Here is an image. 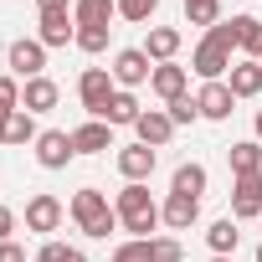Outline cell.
Listing matches in <instances>:
<instances>
[{"label":"cell","mask_w":262,"mask_h":262,"mask_svg":"<svg viewBox=\"0 0 262 262\" xmlns=\"http://www.w3.org/2000/svg\"><path fill=\"white\" fill-rule=\"evenodd\" d=\"M231 52H236V21H216V26L201 36L190 67H195L206 82H221V72H231Z\"/></svg>","instance_id":"cell-1"},{"label":"cell","mask_w":262,"mask_h":262,"mask_svg":"<svg viewBox=\"0 0 262 262\" xmlns=\"http://www.w3.org/2000/svg\"><path fill=\"white\" fill-rule=\"evenodd\" d=\"M67 211H72L77 231H82V236H93V242H103L108 231H123V226H118V211H113V206H108V195H103V190H93V185H82V190L72 195V206H67Z\"/></svg>","instance_id":"cell-2"},{"label":"cell","mask_w":262,"mask_h":262,"mask_svg":"<svg viewBox=\"0 0 262 262\" xmlns=\"http://www.w3.org/2000/svg\"><path fill=\"white\" fill-rule=\"evenodd\" d=\"M113 211H118V226H123V231H134L139 242H149V231L165 221L160 206H155V195H149V185H123L118 201H113Z\"/></svg>","instance_id":"cell-3"},{"label":"cell","mask_w":262,"mask_h":262,"mask_svg":"<svg viewBox=\"0 0 262 262\" xmlns=\"http://www.w3.org/2000/svg\"><path fill=\"white\" fill-rule=\"evenodd\" d=\"M6 62H11V77H21V82H31V77H47V47H41L36 36H21V41H11Z\"/></svg>","instance_id":"cell-4"},{"label":"cell","mask_w":262,"mask_h":262,"mask_svg":"<svg viewBox=\"0 0 262 262\" xmlns=\"http://www.w3.org/2000/svg\"><path fill=\"white\" fill-rule=\"evenodd\" d=\"M113 93H118V88H113V72H108V67H88V72L77 77V98H82V108H88L93 118H103V108H108Z\"/></svg>","instance_id":"cell-5"},{"label":"cell","mask_w":262,"mask_h":262,"mask_svg":"<svg viewBox=\"0 0 262 262\" xmlns=\"http://www.w3.org/2000/svg\"><path fill=\"white\" fill-rule=\"evenodd\" d=\"M108 72H113V82H118V88H139V82H149V77H155V62L144 57V47H123V52L113 57V67H108Z\"/></svg>","instance_id":"cell-6"},{"label":"cell","mask_w":262,"mask_h":262,"mask_svg":"<svg viewBox=\"0 0 262 262\" xmlns=\"http://www.w3.org/2000/svg\"><path fill=\"white\" fill-rule=\"evenodd\" d=\"M36 41H41V47H67V41H77V21H72V6H52V11H41Z\"/></svg>","instance_id":"cell-7"},{"label":"cell","mask_w":262,"mask_h":262,"mask_svg":"<svg viewBox=\"0 0 262 262\" xmlns=\"http://www.w3.org/2000/svg\"><path fill=\"white\" fill-rule=\"evenodd\" d=\"M72 155H77V149H72V134H67V128H41V139H36V165H41V170H67Z\"/></svg>","instance_id":"cell-8"},{"label":"cell","mask_w":262,"mask_h":262,"mask_svg":"<svg viewBox=\"0 0 262 262\" xmlns=\"http://www.w3.org/2000/svg\"><path fill=\"white\" fill-rule=\"evenodd\" d=\"M62 216H67V211H62V201H57V195H47V190L26 201V231H41V236H47V231H57V226H62Z\"/></svg>","instance_id":"cell-9"},{"label":"cell","mask_w":262,"mask_h":262,"mask_svg":"<svg viewBox=\"0 0 262 262\" xmlns=\"http://www.w3.org/2000/svg\"><path fill=\"white\" fill-rule=\"evenodd\" d=\"M231 216L236 221L262 216V175H236L231 180Z\"/></svg>","instance_id":"cell-10"},{"label":"cell","mask_w":262,"mask_h":262,"mask_svg":"<svg viewBox=\"0 0 262 262\" xmlns=\"http://www.w3.org/2000/svg\"><path fill=\"white\" fill-rule=\"evenodd\" d=\"M118 175H123L128 185H144V180L155 175V149H149V144H123V149H118Z\"/></svg>","instance_id":"cell-11"},{"label":"cell","mask_w":262,"mask_h":262,"mask_svg":"<svg viewBox=\"0 0 262 262\" xmlns=\"http://www.w3.org/2000/svg\"><path fill=\"white\" fill-rule=\"evenodd\" d=\"M195 108H201V118L221 123V118H231V108H236V93H231L226 82H206V88L195 93Z\"/></svg>","instance_id":"cell-12"},{"label":"cell","mask_w":262,"mask_h":262,"mask_svg":"<svg viewBox=\"0 0 262 262\" xmlns=\"http://www.w3.org/2000/svg\"><path fill=\"white\" fill-rule=\"evenodd\" d=\"M72 149H77V155H103V149H113V123H103V118L77 123V128H72Z\"/></svg>","instance_id":"cell-13"},{"label":"cell","mask_w":262,"mask_h":262,"mask_svg":"<svg viewBox=\"0 0 262 262\" xmlns=\"http://www.w3.org/2000/svg\"><path fill=\"white\" fill-rule=\"evenodd\" d=\"M57 98H62V88H57L52 77H31V82H21V108H26V113H52Z\"/></svg>","instance_id":"cell-14"},{"label":"cell","mask_w":262,"mask_h":262,"mask_svg":"<svg viewBox=\"0 0 262 262\" xmlns=\"http://www.w3.org/2000/svg\"><path fill=\"white\" fill-rule=\"evenodd\" d=\"M160 216H165V226H170V231H190V226L201 221V201H195V195H175V190H170V201L160 206Z\"/></svg>","instance_id":"cell-15"},{"label":"cell","mask_w":262,"mask_h":262,"mask_svg":"<svg viewBox=\"0 0 262 262\" xmlns=\"http://www.w3.org/2000/svg\"><path fill=\"white\" fill-rule=\"evenodd\" d=\"M134 134H139V144L160 149V144H170V134H175V123H170V113H165V108H149V113H139V123H134Z\"/></svg>","instance_id":"cell-16"},{"label":"cell","mask_w":262,"mask_h":262,"mask_svg":"<svg viewBox=\"0 0 262 262\" xmlns=\"http://www.w3.org/2000/svg\"><path fill=\"white\" fill-rule=\"evenodd\" d=\"M226 88H231L236 98H257V93H262V62H252V57H242V62L231 67V77H226Z\"/></svg>","instance_id":"cell-17"},{"label":"cell","mask_w":262,"mask_h":262,"mask_svg":"<svg viewBox=\"0 0 262 262\" xmlns=\"http://www.w3.org/2000/svg\"><path fill=\"white\" fill-rule=\"evenodd\" d=\"M175 52H180V31L175 26H155L149 41H144V57L160 67V62H175Z\"/></svg>","instance_id":"cell-18"},{"label":"cell","mask_w":262,"mask_h":262,"mask_svg":"<svg viewBox=\"0 0 262 262\" xmlns=\"http://www.w3.org/2000/svg\"><path fill=\"white\" fill-rule=\"evenodd\" d=\"M149 88H155L165 103L185 98V67H175V62H160V67H155V77H149Z\"/></svg>","instance_id":"cell-19"},{"label":"cell","mask_w":262,"mask_h":262,"mask_svg":"<svg viewBox=\"0 0 262 262\" xmlns=\"http://www.w3.org/2000/svg\"><path fill=\"white\" fill-rule=\"evenodd\" d=\"M226 160H231V175H262V144H257V139L231 144V149H226Z\"/></svg>","instance_id":"cell-20"},{"label":"cell","mask_w":262,"mask_h":262,"mask_svg":"<svg viewBox=\"0 0 262 262\" xmlns=\"http://www.w3.org/2000/svg\"><path fill=\"white\" fill-rule=\"evenodd\" d=\"M113 16H118V0H77V6H72L77 26H108Z\"/></svg>","instance_id":"cell-21"},{"label":"cell","mask_w":262,"mask_h":262,"mask_svg":"<svg viewBox=\"0 0 262 262\" xmlns=\"http://www.w3.org/2000/svg\"><path fill=\"white\" fill-rule=\"evenodd\" d=\"M139 113H144V108H139V98H134V93H113V98H108V108H103V123H113V128H118V123H128V128H134V123H139Z\"/></svg>","instance_id":"cell-22"},{"label":"cell","mask_w":262,"mask_h":262,"mask_svg":"<svg viewBox=\"0 0 262 262\" xmlns=\"http://www.w3.org/2000/svg\"><path fill=\"white\" fill-rule=\"evenodd\" d=\"M206 242H211V252H216V257L236 252V242H242V231H236V216H221V221H211V226H206Z\"/></svg>","instance_id":"cell-23"},{"label":"cell","mask_w":262,"mask_h":262,"mask_svg":"<svg viewBox=\"0 0 262 262\" xmlns=\"http://www.w3.org/2000/svg\"><path fill=\"white\" fill-rule=\"evenodd\" d=\"M236 21V52H247L252 62H262V21L257 16H231Z\"/></svg>","instance_id":"cell-24"},{"label":"cell","mask_w":262,"mask_h":262,"mask_svg":"<svg viewBox=\"0 0 262 262\" xmlns=\"http://www.w3.org/2000/svg\"><path fill=\"white\" fill-rule=\"evenodd\" d=\"M170 190H175V195H195V201H201V195H206V165H195V160H190V165H180V170H175V180H170Z\"/></svg>","instance_id":"cell-25"},{"label":"cell","mask_w":262,"mask_h":262,"mask_svg":"<svg viewBox=\"0 0 262 262\" xmlns=\"http://www.w3.org/2000/svg\"><path fill=\"white\" fill-rule=\"evenodd\" d=\"M36 139H41V128H36V113L16 108V113H11V123H6V144H36Z\"/></svg>","instance_id":"cell-26"},{"label":"cell","mask_w":262,"mask_h":262,"mask_svg":"<svg viewBox=\"0 0 262 262\" xmlns=\"http://www.w3.org/2000/svg\"><path fill=\"white\" fill-rule=\"evenodd\" d=\"M36 262H88V252H77V247H67V242H41Z\"/></svg>","instance_id":"cell-27"},{"label":"cell","mask_w":262,"mask_h":262,"mask_svg":"<svg viewBox=\"0 0 262 262\" xmlns=\"http://www.w3.org/2000/svg\"><path fill=\"white\" fill-rule=\"evenodd\" d=\"M108 31L113 26H77V47L98 57V52H108Z\"/></svg>","instance_id":"cell-28"},{"label":"cell","mask_w":262,"mask_h":262,"mask_svg":"<svg viewBox=\"0 0 262 262\" xmlns=\"http://www.w3.org/2000/svg\"><path fill=\"white\" fill-rule=\"evenodd\" d=\"M165 113H170V123H175V128L201 118V108H195V98H190V93H185V98H175V103H165Z\"/></svg>","instance_id":"cell-29"},{"label":"cell","mask_w":262,"mask_h":262,"mask_svg":"<svg viewBox=\"0 0 262 262\" xmlns=\"http://www.w3.org/2000/svg\"><path fill=\"white\" fill-rule=\"evenodd\" d=\"M180 257H185V247L175 236H155L149 242V262H180Z\"/></svg>","instance_id":"cell-30"},{"label":"cell","mask_w":262,"mask_h":262,"mask_svg":"<svg viewBox=\"0 0 262 262\" xmlns=\"http://www.w3.org/2000/svg\"><path fill=\"white\" fill-rule=\"evenodd\" d=\"M155 242V236H149ZM149 242H139V236H128L123 247H113V262H149Z\"/></svg>","instance_id":"cell-31"},{"label":"cell","mask_w":262,"mask_h":262,"mask_svg":"<svg viewBox=\"0 0 262 262\" xmlns=\"http://www.w3.org/2000/svg\"><path fill=\"white\" fill-rule=\"evenodd\" d=\"M185 16H190V26H216V16H221V0H201V6H185Z\"/></svg>","instance_id":"cell-32"},{"label":"cell","mask_w":262,"mask_h":262,"mask_svg":"<svg viewBox=\"0 0 262 262\" xmlns=\"http://www.w3.org/2000/svg\"><path fill=\"white\" fill-rule=\"evenodd\" d=\"M160 11V0H118V16L123 21H149Z\"/></svg>","instance_id":"cell-33"},{"label":"cell","mask_w":262,"mask_h":262,"mask_svg":"<svg viewBox=\"0 0 262 262\" xmlns=\"http://www.w3.org/2000/svg\"><path fill=\"white\" fill-rule=\"evenodd\" d=\"M0 108H6V113L21 108V77H11V72L0 77Z\"/></svg>","instance_id":"cell-34"},{"label":"cell","mask_w":262,"mask_h":262,"mask_svg":"<svg viewBox=\"0 0 262 262\" xmlns=\"http://www.w3.org/2000/svg\"><path fill=\"white\" fill-rule=\"evenodd\" d=\"M11 231H16V216H11V206H0V242H11Z\"/></svg>","instance_id":"cell-35"},{"label":"cell","mask_w":262,"mask_h":262,"mask_svg":"<svg viewBox=\"0 0 262 262\" xmlns=\"http://www.w3.org/2000/svg\"><path fill=\"white\" fill-rule=\"evenodd\" d=\"M0 262H26V252L16 242H0Z\"/></svg>","instance_id":"cell-36"},{"label":"cell","mask_w":262,"mask_h":262,"mask_svg":"<svg viewBox=\"0 0 262 262\" xmlns=\"http://www.w3.org/2000/svg\"><path fill=\"white\" fill-rule=\"evenodd\" d=\"M41 11H52V6H77V0H36Z\"/></svg>","instance_id":"cell-37"},{"label":"cell","mask_w":262,"mask_h":262,"mask_svg":"<svg viewBox=\"0 0 262 262\" xmlns=\"http://www.w3.org/2000/svg\"><path fill=\"white\" fill-rule=\"evenodd\" d=\"M6 123H11V113H6V108H0V144H6Z\"/></svg>","instance_id":"cell-38"},{"label":"cell","mask_w":262,"mask_h":262,"mask_svg":"<svg viewBox=\"0 0 262 262\" xmlns=\"http://www.w3.org/2000/svg\"><path fill=\"white\" fill-rule=\"evenodd\" d=\"M257 139H262V108H257Z\"/></svg>","instance_id":"cell-39"},{"label":"cell","mask_w":262,"mask_h":262,"mask_svg":"<svg viewBox=\"0 0 262 262\" xmlns=\"http://www.w3.org/2000/svg\"><path fill=\"white\" fill-rule=\"evenodd\" d=\"M257 262H262V242H257Z\"/></svg>","instance_id":"cell-40"},{"label":"cell","mask_w":262,"mask_h":262,"mask_svg":"<svg viewBox=\"0 0 262 262\" xmlns=\"http://www.w3.org/2000/svg\"><path fill=\"white\" fill-rule=\"evenodd\" d=\"M185 6H201V0H185Z\"/></svg>","instance_id":"cell-41"},{"label":"cell","mask_w":262,"mask_h":262,"mask_svg":"<svg viewBox=\"0 0 262 262\" xmlns=\"http://www.w3.org/2000/svg\"><path fill=\"white\" fill-rule=\"evenodd\" d=\"M216 262H231V257H216Z\"/></svg>","instance_id":"cell-42"},{"label":"cell","mask_w":262,"mask_h":262,"mask_svg":"<svg viewBox=\"0 0 262 262\" xmlns=\"http://www.w3.org/2000/svg\"><path fill=\"white\" fill-rule=\"evenodd\" d=\"M257 221H262V216H257Z\"/></svg>","instance_id":"cell-43"}]
</instances>
